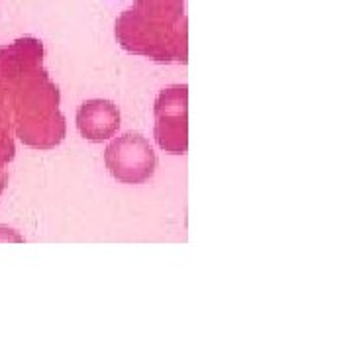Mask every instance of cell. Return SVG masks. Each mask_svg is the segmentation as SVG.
<instances>
[{
  "instance_id": "cell-1",
  "label": "cell",
  "mask_w": 353,
  "mask_h": 353,
  "mask_svg": "<svg viewBox=\"0 0 353 353\" xmlns=\"http://www.w3.org/2000/svg\"><path fill=\"white\" fill-rule=\"evenodd\" d=\"M187 0H136L116 20L118 43L159 63H187Z\"/></svg>"
},
{
  "instance_id": "cell-2",
  "label": "cell",
  "mask_w": 353,
  "mask_h": 353,
  "mask_svg": "<svg viewBox=\"0 0 353 353\" xmlns=\"http://www.w3.org/2000/svg\"><path fill=\"white\" fill-rule=\"evenodd\" d=\"M155 139L167 153L183 155L189 150V88H163L155 101Z\"/></svg>"
},
{
  "instance_id": "cell-3",
  "label": "cell",
  "mask_w": 353,
  "mask_h": 353,
  "mask_svg": "<svg viewBox=\"0 0 353 353\" xmlns=\"http://www.w3.org/2000/svg\"><path fill=\"white\" fill-rule=\"evenodd\" d=\"M104 163L118 183L141 185L155 173L157 155L141 134L128 132L108 143L104 152Z\"/></svg>"
},
{
  "instance_id": "cell-4",
  "label": "cell",
  "mask_w": 353,
  "mask_h": 353,
  "mask_svg": "<svg viewBox=\"0 0 353 353\" xmlns=\"http://www.w3.org/2000/svg\"><path fill=\"white\" fill-rule=\"evenodd\" d=\"M77 128L88 141L110 139L120 128V110L114 102L102 99L83 102L77 110Z\"/></svg>"
},
{
  "instance_id": "cell-5",
  "label": "cell",
  "mask_w": 353,
  "mask_h": 353,
  "mask_svg": "<svg viewBox=\"0 0 353 353\" xmlns=\"http://www.w3.org/2000/svg\"><path fill=\"white\" fill-rule=\"evenodd\" d=\"M43 46L36 38H22L12 46L0 48V65L4 75L14 81H22L26 77L43 71Z\"/></svg>"
},
{
  "instance_id": "cell-6",
  "label": "cell",
  "mask_w": 353,
  "mask_h": 353,
  "mask_svg": "<svg viewBox=\"0 0 353 353\" xmlns=\"http://www.w3.org/2000/svg\"><path fill=\"white\" fill-rule=\"evenodd\" d=\"M18 136L26 145L36 150H51L59 145L65 138V118L59 112L53 118L32 122V124H18Z\"/></svg>"
},
{
  "instance_id": "cell-7",
  "label": "cell",
  "mask_w": 353,
  "mask_h": 353,
  "mask_svg": "<svg viewBox=\"0 0 353 353\" xmlns=\"http://www.w3.org/2000/svg\"><path fill=\"white\" fill-rule=\"evenodd\" d=\"M4 183H6V175H4V173L0 171V190L4 189Z\"/></svg>"
}]
</instances>
